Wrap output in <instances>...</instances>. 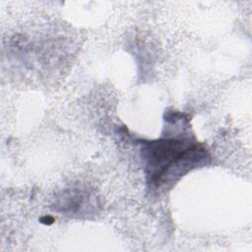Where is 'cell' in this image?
Returning a JSON list of instances; mask_svg holds the SVG:
<instances>
[{
    "instance_id": "cell-1",
    "label": "cell",
    "mask_w": 252,
    "mask_h": 252,
    "mask_svg": "<svg viewBox=\"0 0 252 252\" xmlns=\"http://www.w3.org/2000/svg\"><path fill=\"white\" fill-rule=\"evenodd\" d=\"M143 145L148 181L156 189L174 181L208 158L202 145L187 139L164 138Z\"/></svg>"
}]
</instances>
